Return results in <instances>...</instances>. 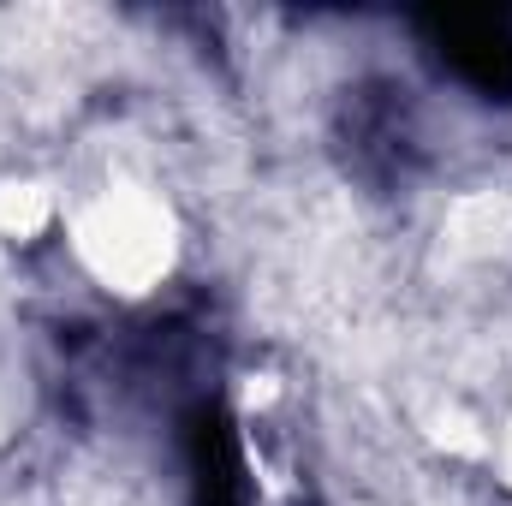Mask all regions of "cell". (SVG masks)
Wrapping results in <instances>:
<instances>
[{"mask_svg":"<svg viewBox=\"0 0 512 506\" xmlns=\"http://www.w3.org/2000/svg\"><path fill=\"white\" fill-rule=\"evenodd\" d=\"M60 227H66V251L78 262V274L114 298L161 292L185 251L179 209L161 197V185L137 173H108L90 191H78Z\"/></svg>","mask_w":512,"mask_h":506,"instance_id":"1","label":"cell"},{"mask_svg":"<svg viewBox=\"0 0 512 506\" xmlns=\"http://www.w3.org/2000/svg\"><path fill=\"white\" fill-rule=\"evenodd\" d=\"M489 465H495V477H501V489L512 495V399L501 405V417L489 423Z\"/></svg>","mask_w":512,"mask_h":506,"instance_id":"2","label":"cell"}]
</instances>
